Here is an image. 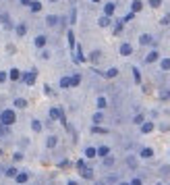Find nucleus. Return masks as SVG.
<instances>
[{"instance_id":"nucleus-1","label":"nucleus","mask_w":170,"mask_h":185,"mask_svg":"<svg viewBox=\"0 0 170 185\" xmlns=\"http://www.w3.org/2000/svg\"><path fill=\"white\" fill-rule=\"evenodd\" d=\"M15 110H2V115H0V121L2 125H13L15 123Z\"/></svg>"},{"instance_id":"nucleus-2","label":"nucleus","mask_w":170,"mask_h":185,"mask_svg":"<svg viewBox=\"0 0 170 185\" xmlns=\"http://www.w3.org/2000/svg\"><path fill=\"white\" fill-rule=\"evenodd\" d=\"M23 81L27 83V85H31V83L35 81V71H33V73H27V75H23Z\"/></svg>"},{"instance_id":"nucleus-3","label":"nucleus","mask_w":170,"mask_h":185,"mask_svg":"<svg viewBox=\"0 0 170 185\" xmlns=\"http://www.w3.org/2000/svg\"><path fill=\"white\" fill-rule=\"evenodd\" d=\"M131 52H133V48H131V44H123V46H120V54L129 56Z\"/></svg>"},{"instance_id":"nucleus-4","label":"nucleus","mask_w":170,"mask_h":185,"mask_svg":"<svg viewBox=\"0 0 170 185\" xmlns=\"http://www.w3.org/2000/svg\"><path fill=\"white\" fill-rule=\"evenodd\" d=\"M108 154H110V148H108V146H102V148H98V156H104V158H106Z\"/></svg>"},{"instance_id":"nucleus-5","label":"nucleus","mask_w":170,"mask_h":185,"mask_svg":"<svg viewBox=\"0 0 170 185\" xmlns=\"http://www.w3.org/2000/svg\"><path fill=\"white\" fill-rule=\"evenodd\" d=\"M50 117H52V119H62V110L52 108V110H50ZM62 121H64V119H62Z\"/></svg>"},{"instance_id":"nucleus-6","label":"nucleus","mask_w":170,"mask_h":185,"mask_svg":"<svg viewBox=\"0 0 170 185\" xmlns=\"http://www.w3.org/2000/svg\"><path fill=\"white\" fill-rule=\"evenodd\" d=\"M46 23H48V25H50V27H54L56 23H58V17H56V15H50V17H48V19H46Z\"/></svg>"},{"instance_id":"nucleus-7","label":"nucleus","mask_w":170,"mask_h":185,"mask_svg":"<svg viewBox=\"0 0 170 185\" xmlns=\"http://www.w3.org/2000/svg\"><path fill=\"white\" fill-rule=\"evenodd\" d=\"M104 13H106V17H110V15L114 13V4H112V2H108V4L104 7Z\"/></svg>"},{"instance_id":"nucleus-8","label":"nucleus","mask_w":170,"mask_h":185,"mask_svg":"<svg viewBox=\"0 0 170 185\" xmlns=\"http://www.w3.org/2000/svg\"><path fill=\"white\" fill-rule=\"evenodd\" d=\"M154 61H158V52H150L145 56V62H154Z\"/></svg>"},{"instance_id":"nucleus-9","label":"nucleus","mask_w":170,"mask_h":185,"mask_svg":"<svg viewBox=\"0 0 170 185\" xmlns=\"http://www.w3.org/2000/svg\"><path fill=\"white\" fill-rule=\"evenodd\" d=\"M85 156H87V158L98 156V150H95V148H87V150H85Z\"/></svg>"},{"instance_id":"nucleus-10","label":"nucleus","mask_w":170,"mask_h":185,"mask_svg":"<svg viewBox=\"0 0 170 185\" xmlns=\"http://www.w3.org/2000/svg\"><path fill=\"white\" fill-rule=\"evenodd\" d=\"M151 154H154V150H151V148H143V150H141V156H143V158H151Z\"/></svg>"},{"instance_id":"nucleus-11","label":"nucleus","mask_w":170,"mask_h":185,"mask_svg":"<svg viewBox=\"0 0 170 185\" xmlns=\"http://www.w3.org/2000/svg\"><path fill=\"white\" fill-rule=\"evenodd\" d=\"M79 83H81V75H73L71 77V88H73V85H79Z\"/></svg>"},{"instance_id":"nucleus-12","label":"nucleus","mask_w":170,"mask_h":185,"mask_svg":"<svg viewBox=\"0 0 170 185\" xmlns=\"http://www.w3.org/2000/svg\"><path fill=\"white\" fill-rule=\"evenodd\" d=\"M60 88H71V77H62L60 79Z\"/></svg>"},{"instance_id":"nucleus-13","label":"nucleus","mask_w":170,"mask_h":185,"mask_svg":"<svg viewBox=\"0 0 170 185\" xmlns=\"http://www.w3.org/2000/svg\"><path fill=\"white\" fill-rule=\"evenodd\" d=\"M151 129H154V125H151V123H143V125H141V131H143V133H150Z\"/></svg>"},{"instance_id":"nucleus-14","label":"nucleus","mask_w":170,"mask_h":185,"mask_svg":"<svg viewBox=\"0 0 170 185\" xmlns=\"http://www.w3.org/2000/svg\"><path fill=\"white\" fill-rule=\"evenodd\" d=\"M27 181V173H19L17 175V183H25Z\"/></svg>"},{"instance_id":"nucleus-15","label":"nucleus","mask_w":170,"mask_h":185,"mask_svg":"<svg viewBox=\"0 0 170 185\" xmlns=\"http://www.w3.org/2000/svg\"><path fill=\"white\" fill-rule=\"evenodd\" d=\"M44 44H46V38H44V35H37V38H35V46H44Z\"/></svg>"},{"instance_id":"nucleus-16","label":"nucleus","mask_w":170,"mask_h":185,"mask_svg":"<svg viewBox=\"0 0 170 185\" xmlns=\"http://www.w3.org/2000/svg\"><path fill=\"white\" fill-rule=\"evenodd\" d=\"M25 100H23V98H17V100H15V106H17V108H25Z\"/></svg>"},{"instance_id":"nucleus-17","label":"nucleus","mask_w":170,"mask_h":185,"mask_svg":"<svg viewBox=\"0 0 170 185\" xmlns=\"http://www.w3.org/2000/svg\"><path fill=\"white\" fill-rule=\"evenodd\" d=\"M106 104H108V100H106L104 96H100V98H98V106H100V108H106Z\"/></svg>"},{"instance_id":"nucleus-18","label":"nucleus","mask_w":170,"mask_h":185,"mask_svg":"<svg viewBox=\"0 0 170 185\" xmlns=\"http://www.w3.org/2000/svg\"><path fill=\"white\" fill-rule=\"evenodd\" d=\"M102 121H104V115H102V112H95V115H94V123L98 125V123H102Z\"/></svg>"},{"instance_id":"nucleus-19","label":"nucleus","mask_w":170,"mask_h":185,"mask_svg":"<svg viewBox=\"0 0 170 185\" xmlns=\"http://www.w3.org/2000/svg\"><path fill=\"white\" fill-rule=\"evenodd\" d=\"M160 67H162L164 71H170V58H164V61H162V65H160Z\"/></svg>"},{"instance_id":"nucleus-20","label":"nucleus","mask_w":170,"mask_h":185,"mask_svg":"<svg viewBox=\"0 0 170 185\" xmlns=\"http://www.w3.org/2000/svg\"><path fill=\"white\" fill-rule=\"evenodd\" d=\"M141 2H139V0H135V2H133V13H139V11H141Z\"/></svg>"},{"instance_id":"nucleus-21","label":"nucleus","mask_w":170,"mask_h":185,"mask_svg":"<svg viewBox=\"0 0 170 185\" xmlns=\"http://www.w3.org/2000/svg\"><path fill=\"white\" fill-rule=\"evenodd\" d=\"M68 44H71V48H75V34L73 31H68Z\"/></svg>"},{"instance_id":"nucleus-22","label":"nucleus","mask_w":170,"mask_h":185,"mask_svg":"<svg viewBox=\"0 0 170 185\" xmlns=\"http://www.w3.org/2000/svg\"><path fill=\"white\" fill-rule=\"evenodd\" d=\"M25 31H27L25 25H17V35H25Z\"/></svg>"},{"instance_id":"nucleus-23","label":"nucleus","mask_w":170,"mask_h":185,"mask_svg":"<svg viewBox=\"0 0 170 185\" xmlns=\"http://www.w3.org/2000/svg\"><path fill=\"white\" fill-rule=\"evenodd\" d=\"M40 8H41V4H40V2H33V0H31V11H33V13H37Z\"/></svg>"},{"instance_id":"nucleus-24","label":"nucleus","mask_w":170,"mask_h":185,"mask_svg":"<svg viewBox=\"0 0 170 185\" xmlns=\"http://www.w3.org/2000/svg\"><path fill=\"white\" fill-rule=\"evenodd\" d=\"M133 77H135V81H137V83H141V75H139V71H137L135 67H133Z\"/></svg>"},{"instance_id":"nucleus-25","label":"nucleus","mask_w":170,"mask_h":185,"mask_svg":"<svg viewBox=\"0 0 170 185\" xmlns=\"http://www.w3.org/2000/svg\"><path fill=\"white\" fill-rule=\"evenodd\" d=\"M83 177H85V179H91V177H94V173H91V171H89V169H83Z\"/></svg>"},{"instance_id":"nucleus-26","label":"nucleus","mask_w":170,"mask_h":185,"mask_svg":"<svg viewBox=\"0 0 170 185\" xmlns=\"http://www.w3.org/2000/svg\"><path fill=\"white\" fill-rule=\"evenodd\" d=\"M31 127H33V131H41V123H40V121H33Z\"/></svg>"},{"instance_id":"nucleus-27","label":"nucleus","mask_w":170,"mask_h":185,"mask_svg":"<svg viewBox=\"0 0 170 185\" xmlns=\"http://www.w3.org/2000/svg\"><path fill=\"white\" fill-rule=\"evenodd\" d=\"M141 44H151V35H141Z\"/></svg>"},{"instance_id":"nucleus-28","label":"nucleus","mask_w":170,"mask_h":185,"mask_svg":"<svg viewBox=\"0 0 170 185\" xmlns=\"http://www.w3.org/2000/svg\"><path fill=\"white\" fill-rule=\"evenodd\" d=\"M104 165H106V166H112V165H114V158L106 156V160H104Z\"/></svg>"},{"instance_id":"nucleus-29","label":"nucleus","mask_w":170,"mask_h":185,"mask_svg":"<svg viewBox=\"0 0 170 185\" xmlns=\"http://www.w3.org/2000/svg\"><path fill=\"white\" fill-rule=\"evenodd\" d=\"M108 23H110V19H108V17H102V19H100V25H102V27H106Z\"/></svg>"},{"instance_id":"nucleus-30","label":"nucleus","mask_w":170,"mask_h":185,"mask_svg":"<svg viewBox=\"0 0 170 185\" xmlns=\"http://www.w3.org/2000/svg\"><path fill=\"white\" fill-rule=\"evenodd\" d=\"M94 133H108V129H102V127H94Z\"/></svg>"},{"instance_id":"nucleus-31","label":"nucleus","mask_w":170,"mask_h":185,"mask_svg":"<svg viewBox=\"0 0 170 185\" xmlns=\"http://www.w3.org/2000/svg\"><path fill=\"white\" fill-rule=\"evenodd\" d=\"M48 146L54 148V146H56V137H48Z\"/></svg>"},{"instance_id":"nucleus-32","label":"nucleus","mask_w":170,"mask_h":185,"mask_svg":"<svg viewBox=\"0 0 170 185\" xmlns=\"http://www.w3.org/2000/svg\"><path fill=\"white\" fill-rule=\"evenodd\" d=\"M11 79H19V71H17V69L11 71Z\"/></svg>"},{"instance_id":"nucleus-33","label":"nucleus","mask_w":170,"mask_h":185,"mask_svg":"<svg viewBox=\"0 0 170 185\" xmlns=\"http://www.w3.org/2000/svg\"><path fill=\"white\" fill-rule=\"evenodd\" d=\"M106 75H108V77H116V75H118V71H116V69H110Z\"/></svg>"},{"instance_id":"nucleus-34","label":"nucleus","mask_w":170,"mask_h":185,"mask_svg":"<svg viewBox=\"0 0 170 185\" xmlns=\"http://www.w3.org/2000/svg\"><path fill=\"white\" fill-rule=\"evenodd\" d=\"M7 133H8V129H7V125H2V127H0V137H2V135H7Z\"/></svg>"},{"instance_id":"nucleus-35","label":"nucleus","mask_w":170,"mask_h":185,"mask_svg":"<svg viewBox=\"0 0 170 185\" xmlns=\"http://www.w3.org/2000/svg\"><path fill=\"white\" fill-rule=\"evenodd\" d=\"M7 175H8V177H15V175H17V169H8Z\"/></svg>"},{"instance_id":"nucleus-36","label":"nucleus","mask_w":170,"mask_h":185,"mask_svg":"<svg viewBox=\"0 0 170 185\" xmlns=\"http://www.w3.org/2000/svg\"><path fill=\"white\" fill-rule=\"evenodd\" d=\"M150 4H151V7H160V4H162V0H150Z\"/></svg>"},{"instance_id":"nucleus-37","label":"nucleus","mask_w":170,"mask_h":185,"mask_svg":"<svg viewBox=\"0 0 170 185\" xmlns=\"http://www.w3.org/2000/svg\"><path fill=\"white\" fill-rule=\"evenodd\" d=\"M133 121H135V123H139V125H141V123H143V117H141V115H137V117L133 119Z\"/></svg>"},{"instance_id":"nucleus-38","label":"nucleus","mask_w":170,"mask_h":185,"mask_svg":"<svg viewBox=\"0 0 170 185\" xmlns=\"http://www.w3.org/2000/svg\"><path fill=\"white\" fill-rule=\"evenodd\" d=\"M2 81H7V73H4V71H0V83Z\"/></svg>"},{"instance_id":"nucleus-39","label":"nucleus","mask_w":170,"mask_h":185,"mask_svg":"<svg viewBox=\"0 0 170 185\" xmlns=\"http://www.w3.org/2000/svg\"><path fill=\"white\" fill-rule=\"evenodd\" d=\"M77 166H79V171H83V169H85V162H83V160H79V162H77Z\"/></svg>"},{"instance_id":"nucleus-40","label":"nucleus","mask_w":170,"mask_h":185,"mask_svg":"<svg viewBox=\"0 0 170 185\" xmlns=\"http://www.w3.org/2000/svg\"><path fill=\"white\" fill-rule=\"evenodd\" d=\"M133 17H135V13H129V15H127V17H124L123 21H131V19H133Z\"/></svg>"},{"instance_id":"nucleus-41","label":"nucleus","mask_w":170,"mask_h":185,"mask_svg":"<svg viewBox=\"0 0 170 185\" xmlns=\"http://www.w3.org/2000/svg\"><path fill=\"white\" fill-rule=\"evenodd\" d=\"M131 185H141V179H133V181H131Z\"/></svg>"},{"instance_id":"nucleus-42","label":"nucleus","mask_w":170,"mask_h":185,"mask_svg":"<svg viewBox=\"0 0 170 185\" xmlns=\"http://www.w3.org/2000/svg\"><path fill=\"white\" fill-rule=\"evenodd\" d=\"M21 4H31V0H21Z\"/></svg>"},{"instance_id":"nucleus-43","label":"nucleus","mask_w":170,"mask_h":185,"mask_svg":"<svg viewBox=\"0 0 170 185\" xmlns=\"http://www.w3.org/2000/svg\"><path fill=\"white\" fill-rule=\"evenodd\" d=\"M68 185H77V183H75V181H68Z\"/></svg>"},{"instance_id":"nucleus-44","label":"nucleus","mask_w":170,"mask_h":185,"mask_svg":"<svg viewBox=\"0 0 170 185\" xmlns=\"http://www.w3.org/2000/svg\"><path fill=\"white\" fill-rule=\"evenodd\" d=\"M120 185H131V183H120Z\"/></svg>"},{"instance_id":"nucleus-45","label":"nucleus","mask_w":170,"mask_h":185,"mask_svg":"<svg viewBox=\"0 0 170 185\" xmlns=\"http://www.w3.org/2000/svg\"><path fill=\"white\" fill-rule=\"evenodd\" d=\"M91 2H100V0H91Z\"/></svg>"},{"instance_id":"nucleus-46","label":"nucleus","mask_w":170,"mask_h":185,"mask_svg":"<svg viewBox=\"0 0 170 185\" xmlns=\"http://www.w3.org/2000/svg\"><path fill=\"white\" fill-rule=\"evenodd\" d=\"M50 2H58V0H50Z\"/></svg>"},{"instance_id":"nucleus-47","label":"nucleus","mask_w":170,"mask_h":185,"mask_svg":"<svg viewBox=\"0 0 170 185\" xmlns=\"http://www.w3.org/2000/svg\"><path fill=\"white\" fill-rule=\"evenodd\" d=\"M0 154H2V152H0Z\"/></svg>"}]
</instances>
